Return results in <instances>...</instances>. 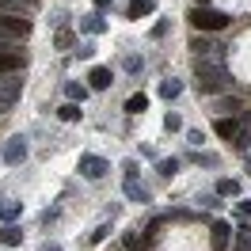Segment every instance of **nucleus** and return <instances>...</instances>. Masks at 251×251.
Instances as JSON below:
<instances>
[{
    "label": "nucleus",
    "instance_id": "1",
    "mask_svg": "<svg viewBox=\"0 0 251 251\" xmlns=\"http://www.w3.org/2000/svg\"><path fill=\"white\" fill-rule=\"evenodd\" d=\"M194 84H198L202 95H217L232 84V76L221 61H194Z\"/></svg>",
    "mask_w": 251,
    "mask_h": 251
},
{
    "label": "nucleus",
    "instance_id": "2",
    "mask_svg": "<svg viewBox=\"0 0 251 251\" xmlns=\"http://www.w3.org/2000/svg\"><path fill=\"white\" fill-rule=\"evenodd\" d=\"M31 34V19L23 16H0V50L19 42V38H27Z\"/></svg>",
    "mask_w": 251,
    "mask_h": 251
},
{
    "label": "nucleus",
    "instance_id": "3",
    "mask_svg": "<svg viewBox=\"0 0 251 251\" xmlns=\"http://www.w3.org/2000/svg\"><path fill=\"white\" fill-rule=\"evenodd\" d=\"M187 19L198 27V31H225V27H228V16H225V12H217V8H202V4L190 8Z\"/></svg>",
    "mask_w": 251,
    "mask_h": 251
},
{
    "label": "nucleus",
    "instance_id": "4",
    "mask_svg": "<svg viewBox=\"0 0 251 251\" xmlns=\"http://www.w3.org/2000/svg\"><path fill=\"white\" fill-rule=\"evenodd\" d=\"M19 92H23V80H16V76H0V114H8V110L16 107Z\"/></svg>",
    "mask_w": 251,
    "mask_h": 251
},
{
    "label": "nucleus",
    "instance_id": "5",
    "mask_svg": "<svg viewBox=\"0 0 251 251\" xmlns=\"http://www.w3.org/2000/svg\"><path fill=\"white\" fill-rule=\"evenodd\" d=\"M190 50L198 53V61H221V65H225V46L209 42V38H202V34H198V38L190 42Z\"/></svg>",
    "mask_w": 251,
    "mask_h": 251
},
{
    "label": "nucleus",
    "instance_id": "6",
    "mask_svg": "<svg viewBox=\"0 0 251 251\" xmlns=\"http://www.w3.org/2000/svg\"><path fill=\"white\" fill-rule=\"evenodd\" d=\"M110 172V164L103 156H92V152H88V156H80V175H84V179H103V175Z\"/></svg>",
    "mask_w": 251,
    "mask_h": 251
},
{
    "label": "nucleus",
    "instance_id": "7",
    "mask_svg": "<svg viewBox=\"0 0 251 251\" xmlns=\"http://www.w3.org/2000/svg\"><path fill=\"white\" fill-rule=\"evenodd\" d=\"M23 160H27V137L16 133V137L8 141V149H4V164H12V168H16V164H23Z\"/></svg>",
    "mask_w": 251,
    "mask_h": 251
},
{
    "label": "nucleus",
    "instance_id": "8",
    "mask_svg": "<svg viewBox=\"0 0 251 251\" xmlns=\"http://www.w3.org/2000/svg\"><path fill=\"white\" fill-rule=\"evenodd\" d=\"M23 65H27L23 53H16V50H0V76H16Z\"/></svg>",
    "mask_w": 251,
    "mask_h": 251
},
{
    "label": "nucleus",
    "instance_id": "9",
    "mask_svg": "<svg viewBox=\"0 0 251 251\" xmlns=\"http://www.w3.org/2000/svg\"><path fill=\"white\" fill-rule=\"evenodd\" d=\"M209 232H213V236H209L213 251H228V240H232V225H228V221H217Z\"/></svg>",
    "mask_w": 251,
    "mask_h": 251
},
{
    "label": "nucleus",
    "instance_id": "10",
    "mask_svg": "<svg viewBox=\"0 0 251 251\" xmlns=\"http://www.w3.org/2000/svg\"><path fill=\"white\" fill-rule=\"evenodd\" d=\"M217 137H225V141H240L244 137V122H236V118H217Z\"/></svg>",
    "mask_w": 251,
    "mask_h": 251
},
{
    "label": "nucleus",
    "instance_id": "11",
    "mask_svg": "<svg viewBox=\"0 0 251 251\" xmlns=\"http://www.w3.org/2000/svg\"><path fill=\"white\" fill-rule=\"evenodd\" d=\"M38 0H0V16H19V12H31Z\"/></svg>",
    "mask_w": 251,
    "mask_h": 251
},
{
    "label": "nucleus",
    "instance_id": "12",
    "mask_svg": "<svg viewBox=\"0 0 251 251\" xmlns=\"http://www.w3.org/2000/svg\"><path fill=\"white\" fill-rule=\"evenodd\" d=\"M152 12H156V0H129V8H126V16H129V19L152 16Z\"/></svg>",
    "mask_w": 251,
    "mask_h": 251
},
{
    "label": "nucleus",
    "instance_id": "13",
    "mask_svg": "<svg viewBox=\"0 0 251 251\" xmlns=\"http://www.w3.org/2000/svg\"><path fill=\"white\" fill-rule=\"evenodd\" d=\"M88 80H92V88H95V92H103V88H110V80H114V76H110V69L95 65L92 73H88Z\"/></svg>",
    "mask_w": 251,
    "mask_h": 251
},
{
    "label": "nucleus",
    "instance_id": "14",
    "mask_svg": "<svg viewBox=\"0 0 251 251\" xmlns=\"http://www.w3.org/2000/svg\"><path fill=\"white\" fill-rule=\"evenodd\" d=\"M80 31H88V34H103V31H107V19L92 12V16H84V19H80Z\"/></svg>",
    "mask_w": 251,
    "mask_h": 251
},
{
    "label": "nucleus",
    "instance_id": "15",
    "mask_svg": "<svg viewBox=\"0 0 251 251\" xmlns=\"http://www.w3.org/2000/svg\"><path fill=\"white\" fill-rule=\"evenodd\" d=\"M0 244H4V248H19V244H23V232H19L16 225H4V228H0Z\"/></svg>",
    "mask_w": 251,
    "mask_h": 251
},
{
    "label": "nucleus",
    "instance_id": "16",
    "mask_svg": "<svg viewBox=\"0 0 251 251\" xmlns=\"http://www.w3.org/2000/svg\"><path fill=\"white\" fill-rule=\"evenodd\" d=\"M126 194H129L133 202H149V190L137 183V175H133V179H126Z\"/></svg>",
    "mask_w": 251,
    "mask_h": 251
},
{
    "label": "nucleus",
    "instance_id": "17",
    "mask_svg": "<svg viewBox=\"0 0 251 251\" xmlns=\"http://www.w3.org/2000/svg\"><path fill=\"white\" fill-rule=\"evenodd\" d=\"M65 95H69V103H84V99H88V88L76 84V80H69V84H65Z\"/></svg>",
    "mask_w": 251,
    "mask_h": 251
},
{
    "label": "nucleus",
    "instance_id": "18",
    "mask_svg": "<svg viewBox=\"0 0 251 251\" xmlns=\"http://www.w3.org/2000/svg\"><path fill=\"white\" fill-rule=\"evenodd\" d=\"M179 92H183V84H179V80H175V76H168V80H164V84H160V95H164V99H175V95H179Z\"/></svg>",
    "mask_w": 251,
    "mask_h": 251
},
{
    "label": "nucleus",
    "instance_id": "19",
    "mask_svg": "<svg viewBox=\"0 0 251 251\" xmlns=\"http://www.w3.org/2000/svg\"><path fill=\"white\" fill-rule=\"evenodd\" d=\"M57 114H61L65 122H80L84 110H80V103H65V107H57Z\"/></svg>",
    "mask_w": 251,
    "mask_h": 251
},
{
    "label": "nucleus",
    "instance_id": "20",
    "mask_svg": "<svg viewBox=\"0 0 251 251\" xmlns=\"http://www.w3.org/2000/svg\"><path fill=\"white\" fill-rule=\"evenodd\" d=\"M145 107H149V99H145V95H129V103H126V114H145Z\"/></svg>",
    "mask_w": 251,
    "mask_h": 251
},
{
    "label": "nucleus",
    "instance_id": "21",
    "mask_svg": "<svg viewBox=\"0 0 251 251\" xmlns=\"http://www.w3.org/2000/svg\"><path fill=\"white\" fill-rule=\"evenodd\" d=\"M232 251H251V232H248V225H240V232H236V248Z\"/></svg>",
    "mask_w": 251,
    "mask_h": 251
},
{
    "label": "nucleus",
    "instance_id": "22",
    "mask_svg": "<svg viewBox=\"0 0 251 251\" xmlns=\"http://www.w3.org/2000/svg\"><path fill=\"white\" fill-rule=\"evenodd\" d=\"M19 213H23V205H19V202H4V205H0V217H4V221H16Z\"/></svg>",
    "mask_w": 251,
    "mask_h": 251
},
{
    "label": "nucleus",
    "instance_id": "23",
    "mask_svg": "<svg viewBox=\"0 0 251 251\" xmlns=\"http://www.w3.org/2000/svg\"><path fill=\"white\" fill-rule=\"evenodd\" d=\"M217 110H221V114H232V118H236V110H244V107H240V99H217Z\"/></svg>",
    "mask_w": 251,
    "mask_h": 251
},
{
    "label": "nucleus",
    "instance_id": "24",
    "mask_svg": "<svg viewBox=\"0 0 251 251\" xmlns=\"http://www.w3.org/2000/svg\"><path fill=\"white\" fill-rule=\"evenodd\" d=\"M217 194H240V183H236V179H221V183H217Z\"/></svg>",
    "mask_w": 251,
    "mask_h": 251
},
{
    "label": "nucleus",
    "instance_id": "25",
    "mask_svg": "<svg viewBox=\"0 0 251 251\" xmlns=\"http://www.w3.org/2000/svg\"><path fill=\"white\" fill-rule=\"evenodd\" d=\"M179 172V160H160V175H175Z\"/></svg>",
    "mask_w": 251,
    "mask_h": 251
},
{
    "label": "nucleus",
    "instance_id": "26",
    "mask_svg": "<svg viewBox=\"0 0 251 251\" xmlns=\"http://www.w3.org/2000/svg\"><path fill=\"white\" fill-rule=\"evenodd\" d=\"M164 126L175 133V129H183V118H179V114H168V118H164Z\"/></svg>",
    "mask_w": 251,
    "mask_h": 251
},
{
    "label": "nucleus",
    "instance_id": "27",
    "mask_svg": "<svg viewBox=\"0 0 251 251\" xmlns=\"http://www.w3.org/2000/svg\"><path fill=\"white\" fill-rule=\"evenodd\" d=\"M122 65H126V73H137V69H141V57H126Z\"/></svg>",
    "mask_w": 251,
    "mask_h": 251
},
{
    "label": "nucleus",
    "instance_id": "28",
    "mask_svg": "<svg viewBox=\"0 0 251 251\" xmlns=\"http://www.w3.org/2000/svg\"><path fill=\"white\" fill-rule=\"evenodd\" d=\"M107 232H110L107 225H99V228H95V232H92V244H99V240H103V236H107Z\"/></svg>",
    "mask_w": 251,
    "mask_h": 251
},
{
    "label": "nucleus",
    "instance_id": "29",
    "mask_svg": "<svg viewBox=\"0 0 251 251\" xmlns=\"http://www.w3.org/2000/svg\"><path fill=\"white\" fill-rule=\"evenodd\" d=\"M240 213H244V217H251V202H240Z\"/></svg>",
    "mask_w": 251,
    "mask_h": 251
},
{
    "label": "nucleus",
    "instance_id": "30",
    "mask_svg": "<svg viewBox=\"0 0 251 251\" xmlns=\"http://www.w3.org/2000/svg\"><path fill=\"white\" fill-rule=\"evenodd\" d=\"M42 251H61V244H46V248H42Z\"/></svg>",
    "mask_w": 251,
    "mask_h": 251
},
{
    "label": "nucleus",
    "instance_id": "31",
    "mask_svg": "<svg viewBox=\"0 0 251 251\" xmlns=\"http://www.w3.org/2000/svg\"><path fill=\"white\" fill-rule=\"evenodd\" d=\"M95 8H110V0H95Z\"/></svg>",
    "mask_w": 251,
    "mask_h": 251
},
{
    "label": "nucleus",
    "instance_id": "32",
    "mask_svg": "<svg viewBox=\"0 0 251 251\" xmlns=\"http://www.w3.org/2000/svg\"><path fill=\"white\" fill-rule=\"evenodd\" d=\"M198 4H202V8H205V0H198Z\"/></svg>",
    "mask_w": 251,
    "mask_h": 251
}]
</instances>
